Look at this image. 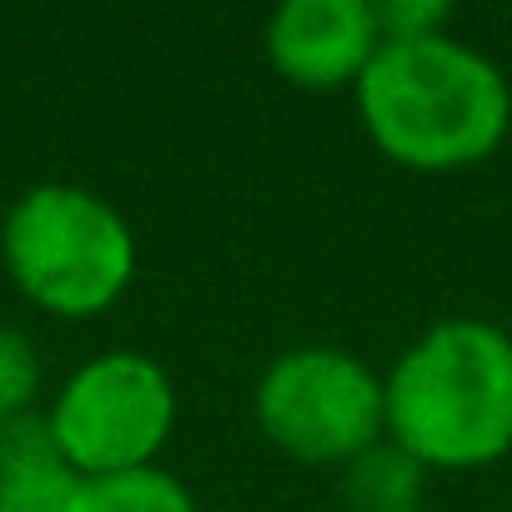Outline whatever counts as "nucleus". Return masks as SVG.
<instances>
[{
  "instance_id": "f257e3e1",
  "label": "nucleus",
  "mask_w": 512,
  "mask_h": 512,
  "mask_svg": "<svg viewBox=\"0 0 512 512\" xmlns=\"http://www.w3.org/2000/svg\"><path fill=\"white\" fill-rule=\"evenodd\" d=\"M357 106L382 156L412 171L477 166L512 126L507 76L452 36L382 41L357 81Z\"/></svg>"
},
{
  "instance_id": "f03ea898",
  "label": "nucleus",
  "mask_w": 512,
  "mask_h": 512,
  "mask_svg": "<svg viewBox=\"0 0 512 512\" xmlns=\"http://www.w3.org/2000/svg\"><path fill=\"white\" fill-rule=\"evenodd\" d=\"M387 437L422 467H487L512 452V337L477 317L427 327L387 377Z\"/></svg>"
},
{
  "instance_id": "7ed1b4c3",
  "label": "nucleus",
  "mask_w": 512,
  "mask_h": 512,
  "mask_svg": "<svg viewBox=\"0 0 512 512\" xmlns=\"http://www.w3.org/2000/svg\"><path fill=\"white\" fill-rule=\"evenodd\" d=\"M11 282L56 317L106 312L136 277V236L111 201L86 186H31L0 231Z\"/></svg>"
},
{
  "instance_id": "20e7f679",
  "label": "nucleus",
  "mask_w": 512,
  "mask_h": 512,
  "mask_svg": "<svg viewBox=\"0 0 512 512\" xmlns=\"http://www.w3.org/2000/svg\"><path fill=\"white\" fill-rule=\"evenodd\" d=\"M256 427L297 462H352L387 437V382L342 347L282 352L256 382Z\"/></svg>"
},
{
  "instance_id": "39448f33",
  "label": "nucleus",
  "mask_w": 512,
  "mask_h": 512,
  "mask_svg": "<svg viewBox=\"0 0 512 512\" xmlns=\"http://www.w3.org/2000/svg\"><path fill=\"white\" fill-rule=\"evenodd\" d=\"M46 422L86 482L141 472L176 427V387L146 352H101L61 387Z\"/></svg>"
},
{
  "instance_id": "423d86ee",
  "label": "nucleus",
  "mask_w": 512,
  "mask_h": 512,
  "mask_svg": "<svg viewBox=\"0 0 512 512\" xmlns=\"http://www.w3.org/2000/svg\"><path fill=\"white\" fill-rule=\"evenodd\" d=\"M382 36L367 0H287L267 21L272 66L302 91L357 86Z\"/></svg>"
},
{
  "instance_id": "0eeeda50",
  "label": "nucleus",
  "mask_w": 512,
  "mask_h": 512,
  "mask_svg": "<svg viewBox=\"0 0 512 512\" xmlns=\"http://www.w3.org/2000/svg\"><path fill=\"white\" fill-rule=\"evenodd\" d=\"M0 512H86V477L36 412L0 427Z\"/></svg>"
},
{
  "instance_id": "6e6552de",
  "label": "nucleus",
  "mask_w": 512,
  "mask_h": 512,
  "mask_svg": "<svg viewBox=\"0 0 512 512\" xmlns=\"http://www.w3.org/2000/svg\"><path fill=\"white\" fill-rule=\"evenodd\" d=\"M422 487H427V467L392 437L352 457L342 472V497L352 512H417Z\"/></svg>"
},
{
  "instance_id": "1a4fd4ad",
  "label": "nucleus",
  "mask_w": 512,
  "mask_h": 512,
  "mask_svg": "<svg viewBox=\"0 0 512 512\" xmlns=\"http://www.w3.org/2000/svg\"><path fill=\"white\" fill-rule=\"evenodd\" d=\"M86 512H196L186 482H176L161 467L121 472V477H91L86 482Z\"/></svg>"
},
{
  "instance_id": "9d476101",
  "label": "nucleus",
  "mask_w": 512,
  "mask_h": 512,
  "mask_svg": "<svg viewBox=\"0 0 512 512\" xmlns=\"http://www.w3.org/2000/svg\"><path fill=\"white\" fill-rule=\"evenodd\" d=\"M36 392H41V357L31 337L0 322V427L26 417Z\"/></svg>"
},
{
  "instance_id": "9b49d317",
  "label": "nucleus",
  "mask_w": 512,
  "mask_h": 512,
  "mask_svg": "<svg viewBox=\"0 0 512 512\" xmlns=\"http://www.w3.org/2000/svg\"><path fill=\"white\" fill-rule=\"evenodd\" d=\"M372 16L382 41H422V36H442L452 6L447 0H382V6H372Z\"/></svg>"
}]
</instances>
